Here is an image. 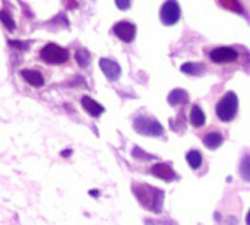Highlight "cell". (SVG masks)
Masks as SVG:
<instances>
[{"instance_id": "6da1fadb", "label": "cell", "mask_w": 250, "mask_h": 225, "mask_svg": "<svg viewBox=\"0 0 250 225\" xmlns=\"http://www.w3.org/2000/svg\"><path fill=\"white\" fill-rule=\"evenodd\" d=\"M133 193L146 209L154 211V212L161 211L163 202H164V192L161 189H155L148 184H135Z\"/></svg>"}, {"instance_id": "7a4b0ae2", "label": "cell", "mask_w": 250, "mask_h": 225, "mask_svg": "<svg viewBox=\"0 0 250 225\" xmlns=\"http://www.w3.org/2000/svg\"><path fill=\"white\" fill-rule=\"evenodd\" d=\"M215 110H217V116L221 122L233 120L237 114V110H239V98H237L236 92L229 91L227 94H224L221 101L217 104Z\"/></svg>"}, {"instance_id": "3957f363", "label": "cell", "mask_w": 250, "mask_h": 225, "mask_svg": "<svg viewBox=\"0 0 250 225\" xmlns=\"http://www.w3.org/2000/svg\"><path fill=\"white\" fill-rule=\"evenodd\" d=\"M41 59L48 64H63L69 60V51L57 44H47L40 51Z\"/></svg>"}, {"instance_id": "277c9868", "label": "cell", "mask_w": 250, "mask_h": 225, "mask_svg": "<svg viewBox=\"0 0 250 225\" xmlns=\"http://www.w3.org/2000/svg\"><path fill=\"white\" fill-rule=\"evenodd\" d=\"M133 127L136 129L138 133L146 135V136H163L164 133L163 126L157 120L149 119V117H138L133 122Z\"/></svg>"}, {"instance_id": "5b68a950", "label": "cell", "mask_w": 250, "mask_h": 225, "mask_svg": "<svg viewBox=\"0 0 250 225\" xmlns=\"http://www.w3.org/2000/svg\"><path fill=\"white\" fill-rule=\"evenodd\" d=\"M180 16H182V10L177 0H166L160 12L161 22L167 26H171L180 20Z\"/></svg>"}, {"instance_id": "8992f818", "label": "cell", "mask_w": 250, "mask_h": 225, "mask_svg": "<svg viewBox=\"0 0 250 225\" xmlns=\"http://www.w3.org/2000/svg\"><path fill=\"white\" fill-rule=\"evenodd\" d=\"M237 51L231 47H217L209 51V59L214 63L223 64V63H230L237 59Z\"/></svg>"}, {"instance_id": "52a82bcc", "label": "cell", "mask_w": 250, "mask_h": 225, "mask_svg": "<svg viewBox=\"0 0 250 225\" xmlns=\"http://www.w3.org/2000/svg\"><path fill=\"white\" fill-rule=\"evenodd\" d=\"M114 34L125 42H130L133 41L135 35H136V26L127 20H120L114 25Z\"/></svg>"}, {"instance_id": "ba28073f", "label": "cell", "mask_w": 250, "mask_h": 225, "mask_svg": "<svg viewBox=\"0 0 250 225\" xmlns=\"http://www.w3.org/2000/svg\"><path fill=\"white\" fill-rule=\"evenodd\" d=\"M100 67L103 70V73L105 75V78L108 81H117L120 78L122 69L119 66V63L110 60V59H101L100 60Z\"/></svg>"}, {"instance_id": "9c48e42d", "label": "cell", "mask_w": 250, "mask_h": 225, "mask_svg": "<svg viewBox=\"0 0 250 225\" xmlns=\"http://www.w3.org/2000/svg\"><path fill=\"white\" fill-rule=\"evenodd\" d=\"M82 107L92 117H100L104 113V107L100 102H97L95 100H92L91 97H86V95L82 98Z\"/></svg>"}, {"instance_id": "30bf717a", "label": "cell", "mask_w": 250, "mask_h": 225, "mask_svg": "<svg viewBox=\"0 0 250 225\" xmlns=\"http://www.w3.org/2000/svg\"><path fill=\"white\" fill-rule=\"evenodd\" d=\"M151 173H152V176H155V177H158L161 180H166V182L176 179V173L167 164H157V165H154Z\"/></svg>"}, {"instance_id": "8fae6325", "label": "cell", "mask_w": 250, "mask_h": 225, "mask_svg": "<svg viewBox=\"0 0 250 225\" xmlns=\"http://www.w3.org/2000/svg\"><path fill=\"white\" fill-rule=\"evenodd\" d=\"M21 75H22V78L26 81V83H29L31 86L41 88V86L44 85V78H42V75H41L40 72H37V70H28V69H25V70L21 72Z\"/></svg>"}, {"instance_id": "7c38bea8", "label": "cell", "mask_w": 250, "mask_h": 225, "mask_svg": "<svg viewBox=\"0 0 250 225\" xmlns=\"http://www.w3.org/2000/svg\"><path fill=\"white\" fill-rule=\"evenodd\" d=\"M189 120H190V124L195 126V127H202L207 122V116L205 113L201 110L199 105H192L190 108V116H189Z\"/></svg>"}, {"instance_id": "4fadbf2b", "label": "cell", "mask_w": 250, "mask_h": 225, "mask_svg": "<svg viewBox=\"0 0 250 225\" xmlns=\"http://www.w3.org/2000/svg\"><path fill=\"white\" fill-rule=\"evenodd\" d=\"M223 142H224V138L218 132H211L204 138V145L208 149H217V148H220L223 145Z\"/></svg>"}, {"instance_id": "5bb4252c", "label": "cell", "mask_w": 250, "mask_h": 225, "mask_svg": "<svg viewBox=\"0 0 250 225\" xmlns=\"http://www.w3.org/2000/svg\"><path fill=\"white\" fill-rule=\"evenodd\" d=\"M182 72L186 73V75H193V76H201L204 72H205V64L204 63H185L182 64Z\"/></svg>"}, {"instance_id": "9a60e30c", "label": "cell", "mask_w": 250, "mask_h": 225, "mask_svg": "<svg viewBox=\"0 0 250 225\" xmlns=\"http://www.w3.org/2000/svg\"><path fill=\"white\" fill-rule=\"evenodd\" d=\"M188 92L185 89H174L168 94V102L171 105H179V104H185L188 101Z\"/></svg>"}, {"instance_id": "2e32d148", "label": "cell", "mask_w": 250, "mask_h": 225, "mask_svg": "<svg viewBox=\"0 0 250 225\" xmlns=\"http://www.w3.org/2000/svg\"><path fill=\"white\" fill-rule=\"evenodd\" d=\"M186 161L190 165V168L198 170L202 165V155H201L199 151H189L188 155H186Z\"/></svg>"}, {"instance_id": "e0dca14e", "label": "cell", "mask_w": 250, "mask_h": 225, "mask_svg": "<svg viewBox=\"0 0 250 225\" xmlns=\"http://www.w3.org/2000/svg\"><path fill=\"white\" fill-rule=\"evenodd\" d=\"M89 59H91V54H89L88 50L79 48V50L76 51V61H78V64H79L81 67H86V66L89 64Z\"/></svg>"}, {"instance_id": "ac0fdd59", "label": "cell", "mask_w": 250, "mask_h": 225, "mask_svg": "<svg viewBox=\"0 0 250 225\" xmlns=\"http://www.w3.org/2000/svg\"><path fill=\"white\" fill-rule=\"evenodd\" d=\"M240 176L246 182H250V154L245 155V158L240 163Z\"/></svg>"}, {"instance_id": "d6986e66", "label": "cell", "mask_w": 250, "mask_h": 225, "mask_svg": "<svg viewBox=\"0 0 250 225\" xmlns=\"http://www.w3.org/2000/svg\"><path fill=\"white\" fill-rule=\"evenodd\" d=\"M0 20L9 31H15V20L10 18V15L4 10H0Z\"/></svg>"}, {"instance_id": "ffe728a7", "label": "cell", "mask_w": 250, "mask_h": 225, "mask_svg": "<svg viewBox=\"0 0 250 225\" xmlns=\"http://www.w3.org/2000/svg\"><path fill=\"white\" fill-rule=\"evenodd\" d=\"M132 155L135 157V158H138V160H145V161H151V160H155V157L154 155H149V154H146V152H144L141 148H135L133 151H132Z\"/></svg>"}, {"instance_id": "44dd1931", "label": "cell", "mask_w": 250, "mask_h": 225, "mask_svg": "<svg viewBox=\"0 0 250 225\" xmlns=\"http://www.w3.org/2000/svg\"><path fill=\"white\" fill-rule=\"evenodd\" d=\"M221 4L233 12H242V7H240V3L237 0H220Z\"/></svg>"}, {"instance_id": "7402d4cb", "label": "cell", "mask_w": 250, "mask_h": 225, "mask_svg": "<svg viewBox=\"0 0 250 225\" xmlns=\"http://www.w3.org/2000/svg\"><path fill=\"white\" fill-rule=\"evenodd\" d=\"M116 6L120 10H127L132 6V0H116Z\"/></svg>"}, {"instance_id": "603a6c76", "label": "cell", "mask_w": 250, "mask_h": 225, "mask_svg": "<svg viewBox=\"0 0 250 225\" xmlns=\"http://www.w3.org/2000/svg\"><path fill=\"white\" fill-rule=\"evenodd\" d=\"M10 44H12V45H15V47H19V48H26V47H28V44H25V42H16V41H12Z\"/></svg>"}, {"instance_id": "cb8c5ba5", "label": "cell", "mask_w": 250, "mask_h": 225, "mask_svg": "<svg viewBox=\"0 0 250 225\" xmlns=\"http://www.w3.org/2000/svg\"><path fill=\"white\" fill-rule=\"evenodd\" d=\"M66 6L73 9V7H76V1L75 0H66Z\"/></svg>"}, {"instance_id": "d4e9b609", "label": "cell", "mask_w": 250, "mask_h": 225, "mask_svg": "<svg viewBox=\"0 0 250 225\" xmlns=\"http://www.w3.org/2000/svg\"><path fill=\"white\" fill-rule=\"evenodd\" d=\"M70 154H72V151H70V149H69V151H63V152H62V155H63V157H69Z\"/></svg>"}, {"instance_id": "484cf974", "label": "cell", "mask_w": 250, "mask_h": 225, "mask_svg": "<svg viewBox=\"0 0 250 225\" xmlns=\"http://www.w3.org/2000/svg\"><path fill=\"white\" fill-rule=\"evenodd\" d=\"M246 224L250 225V211H249V214H248V217H246Z\"/></svg>"}]
</instances>
